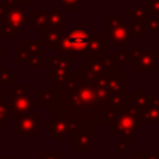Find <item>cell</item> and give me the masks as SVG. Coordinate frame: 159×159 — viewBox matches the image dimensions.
<instances>
[{"instance_id": "cell-44", "label": "cell", "mask_w": 159, "mask_h": 159, "mask_svg": "<svg viewBox=\"0 0 159 159\" xmlns=\"http://www.w3.org/2000/svg\"><path fill=\"white\" fill-rule=\"evenodd\" d=\"M77 159H83V158L82 157H77Z\"/></svg>"}, {"instance_id": "cell-35", "label": "cell", "mask_w": 159, "mask_h": 159, "mask_svg": "<svg viewBox=\"0 0 159 159\" xmlns=\"http://www.w3.org/2000/svg\"><path fill=\"white\" fill-rule=\"evenodd\" d=\"M4 1H5L4 5H6V6H12V5H17V4H25L26 5V2L24 0H4Z\"/></svg>"}, {"instance_id": "cell-28", "label": "cell", "mask_w": 159, "mask_h": 159, "mask_svg": "<svg viewBox=\"0 0 159 159\" xmlns=\"http://www.w3.org/2000/svg\"><path fill=\"white\" fill-rule=\"evenodd\" d=\"M24 96H26V83L17 84L9 91V101H14Z\"/></svg>"}, {"instance_id": "cell-5", "label": "cell", "mask_w": 159, "mask_h": 159, "mask_svg": "<svg viewBox=\"0 0 159 159\" xmlns=\"http://www.w3.org/2000/svg\"><path fill=\"white\" fill-rule=\"evenodd\" d=\"M43 43L40 39H27L14 52L16 62L24 61L27 68H39L43 66Z\"/></svg>"}, {"instance_id": "cell-1", "label": "cell", "mask_w": 159, "mask_h": 159, "mask_svg": "<svg viewBox=\"0 0 159 159\" xmlns=\"http://www.w3.org/2000/svg\"><path fill=\"white\" fill-rule=\"evenodd\" d=\"M111 75L106 73L92 81L78 67L65 84H55L53 102L48 111L55 117H76L96 124H109L113 118L107 84Z\"/></svg>"}, {"instance_id": "cell-43", "label": "cell", "mask_w": 159, "mask_h": 159, "mask_svg": "<svg viewBox=\"0 0 159 159\" xmlns=\"http://www.w3.org/2000/svg\"><path fill=\"white\" fill-rule=\"evenodd\" d=\"M4 159H14V158H11V157H6V158H4Z\"/></svg>"}, {"instance_id": "cell-37", "label": "cell", "mask_w": 159, "mask_h": 159, "mask_svg": "<svg viewBox=\"0 0 159 159\" xmlns=\"http://www.w3.org/2000/svg\"><path fill=\"white\" fill-rule=\"evenodd\" d=\"M4 15H5V6L0 5V24H2L4 21Z\"/></svg>"}, {"instance_id": "cell-42", "label": "cell", "mask_w": 159, "mask_h": 159, "mask_svg": "<svg viewBox=\"0 0 159 159\" xmlns=\"http://www.w3.org/2000/svg\"><path fill=\"white\" fill-rule=\"evenodd\" d=\"M24 1H25V2H26V5L29 6V5H31V4H32V1H34V0H24Z\"/></svg>"}, {"instance_id": "cell-36", "label": "cell", "mask_w": 159, "mask_h": 159, "mask_svg": "<svg viewBox=\"0 0 159 159\" xmlns=\"http://www.w3.org/2000/svg\"><path fill=\"white\" fill-rule=\"evenodd\" d=\"M128 159H144V152H134Z\"/></svg>"}, {"instance_id": "cell-14", "label": "cell", "mask_w": 159, "mask_h": 159, "mask_svg": "<svg viewBox=\"0 0 159 159\" xmlns=\"http://www.w3.org/2000/svg\"><path fill=\"white\" fill-rule=\"evenodd\" d=\"M48 134L57 142H63L67 138V125L65 117H51L48 118Z\"/></svg>"}, {"instance_id": "cell-19", "label": "cell", "mask_w": 159, "mask_h": 159, "mask_svg": "<svg viewBox=\"0 0 159 159\" xmlns=\"http://www.w3.org/2000/svg\"><path fill=\"white\" fill-rule=\"evenodd\" d=\"M139 124H149V123H159V108L147 107L145 109L138 112Z\"/></svg>"}, {"instance_id": "cell-29", "label": "cell", "mask_w": 159, "mask_h": 159, "mask_svg": "<svg viewBox=\"0 0 159 159\" xmlns=\"http://www.w3.org/2000/svg\"><path fill=\"white\" fill-rule=\"evenodd\" d=\"M144 29H145V34H150V32L159 34V17H149L144 24Z\"/></svg>"}, {"instance_id": "cell-38", "label": "cell", "mask_w": 159, "mask_h": 159, "mask_svg": "<svg viewBox=\"0 0 159 159\" xmlns=\"http://www.w3.org/2000/svg\"><path fill=\"white\" fill-rule=\"evenodd\" d=\"M1 102H4V92H2V89H0V103Z\"/></svg>"}, {"instance_id": "cell-21", "label": "cell", "mask_w": 159, "mask_h": 159, "mask_svg": "<svg viewBox=\"0 0 159 159\" xmlns=\"http://www.w3.org/2000/svg\"><path fill=\"white\" fill-rule=\"evenodd\" d=\"M127 15L133 19L132 21L138 22V24H145L147 20L149 19L145 6H142V5H133V9L129 10Z\"/></svg>"}, {"instance_id": "cell-3", "label": "cell", "mask_w": 159, "mask_h": 159, "mask_svg": "<svg viewBox=\"0 0 159 159\" xmlns=\"http://www.w3.org/2000/svg\"><path fill=\"white\" fill-rule=\"evenodd\" d=\"M111 134L117 135L122 134L123 142H133L134 140V132L139 128L138 120V109L133 106V103L128 107L127 111L114 114L111 123Z\"/></svg>"}, {"instance_id": "cell-39", "label": "cell", "mask_w": 159, "mask_h": 159, "mask_svg": "<svg viewBox=\"0 0 159 159\" xmlns=\"http://www.w3.org/2000/svg\"><path fill=\"white\" fill-rule=\"evenodd\" d=\"M155 139L159 142V129H157V130H155Z\"/></svg>"}, {"instance_id": "cell-20", "label": "cell", "mask_w": 159, "mask_h": 159, "mask_svg": "<svg viewBox=\"0 0 159 159\" xmlns=\"http://www.w3.org/2000/svg\"><path fill=\"white\" fill-rule=\"evenodd\" d=\"M130 97H132V103L138 109V112L148 107V94L145 93L144 89H134Z\"/></svg>"}, {"instance_id": "cell-6", "label": "cell", "mask_w": 159, "mask_h": 159, "mask_svg": "<svg viewBox=\"0 0 159 159\" xmlns=\"http://www.w3.org/2000/svg\"><path fill=\"white\" fill-rule=\"evenodd\" d=\"M84 76L88 80H97L99 76L106 73H113L116 71L123 70L118 63L116 56H103V57H89L82 62Z\"/></svg>"}, {"instance_id": "cell-2", "label": "cell", "mask_w": 159, "mask_h": 159, "mask_svg": "<svg viewBox=\"0 0 159 159\" xmlns=\"http://www.w3.org/2000/svg\"><path fill=\"white\" fill-rule=\"evenodd\" d=\"M91 39L92 32L87 27H72L68 32H63L58 46L60 55H67L71 57L77 55L87 56Z\"/></svg>"}, {"instance_id": "cell-22", "label": "cell", "mask_w": 159, "mask_h": 159, "mask_svg": "<svg viewBox=\"0 0 159 159\" xmlns=\"http://www.w3.org/2000/svg\"><path fill=\"white\" fill-rule=\"evenodd\" d=\"M10 102L4 101L0 103V130L4 128L5 124L10 122Z\"/></svg>"}, {"instance_id": "cell-7", "label": "cell", "mask_w": 159, "mask_h": 159, "mask_svg": "<svg viewBox=\"0 0 159 159\" xmlns=\"http://www.w3.org/2000/svg\"><path fill=\"white\" fill-rule=\"evenodd\" d=\"M106 40L114 45H125L130 40V21L123 22L122 16H106Z\"/></svg>"}, {"instance_id": "cell-15", "label": "cell", "mask_w": 159, "mask_h": 159, "mask_svg": "<svg viewBox=\"0 0 159 159\" xmlns=\"http://www.w3.org/2000/svg\"><path fill=\"white\" fill-rule=\"evenodd\" d=\"M66 27V11L61 9L60 4L53 6V10L48 11L47 15V29L62 30Z\"/></svg>"}, {"instance_id": "cell-26", "label": "cell", "mask_w": 159, "mask_h": 159, "mask_svg": "<svg viewBox=\"0 0 159 159\" xmlns=\"http://www.w3.org/2000/svg\"><path fill=\"white\" fill-rule=\"evenodd\" d=\"M149 17H159V0H144Z\"/></svg>"}, {"instance_id": "cell-17", "label": "cell", "mask_w": 159, "mask_h": 159, "mask_svg": "<svg viewBox=\"0 0 159 159\" xmlns=\"http://www.w3.org/2000/svg\"><path fill=\"white\" fill-rule=\"evenodd\" d=\"M104 51H106L104 40L101 37L99 34L92 32V39H91L89 45H88L87 56L88 57H103V56H106Z\"/></svg>"}, {"instance_id": "cell-31", "label": "cell", "mask_w": 159, "mask_h": 159, "mask_svg": "<svg viewBox=\"0 0 159 159\" xmlns=\"http://www.w3.org/2000/svg\"><path fill=\"white\" fill-rule=\"evenodd\" d=\"M66 118V125H67V135H72L77 128H78V124H80V119L76 118V117H65Z\"/></svg>"}, {"instance_id": "cell-9", "label": "cell", "mask_w": 159, "mask_h": 159, "mask_svg": "<svg viewBox=\"0 0 159 159\" xmlns=\"http://www.w3.org/2000/svg\"><path fill=\"white\" fill-rule=\"evenodd\" d=\"M48 77L55 81V84H65L71 78V56L67 55H48Z\"/></svg>"}, {"instance_id": "cell-33", "label": "cell", "mask_w": 159, "mask_h": 159, "mask_svg": "<svg viewBox=\"0 0 159 159\" xmlns=\"http://www.w3.org/2000/svg\"><path fill=\"white\" fill-rule=\"evenodd\" d=\"M128 150V147H127V144H125V142H118L117 143V152L118 153H120V152H127Z\"/></svg>"}, {"instance_id": "cell-34", "label": "cell", "mask_w": 159, "mask_h": 159, "mask_svg": "<svg viewBox=\"0 0 159 159\" xmlns=\"http://www.w3.org/2000/svg\"><path fill=\"white\" fill-rule=\"evenodd\" d=\"M144 159H159V152H155V153L144 152Z\"/></svg>"}, {"instance_id": "cell-40", "label": "cell", "mask_w": 159, "mask_h": 159, "mask_svg": "<svg viewBox=\"0 0 159 159\" xmlns=\"http://www.w3.org/2000/svg\"><path fill=\"white\" fill-rule=\"evenodd\" d=\"M155 43H157V46H158V50H157V53H158V56H159V39H157V40H155Z\"/></svg>"}, {"instance_id": "cell-30", "label": "cell", "mask_w": 159, "mask_h": 159, "mask_svg": "<svg viewBox=\"0 0 159 159\" xmlns=\"http://www.w3.org/2000/svg\"><path fill=\"white\" fill-rule=\"evenodd\" d=\"M81 5H83V0H60V6H65L67 11H76Z\"/></svg>"}, {"instance_id": "cell-25", "label": "cell", "mask_w": 159, "mask_h": 159, "mask_svg": "<svg viewBox=\"0 0 159 159\" xmlns=\"http://www.w3.org/2000/svg\"><path fill=\"white\" fill-rule=\"evenodd\" d=\"M14 83H15V73H12L9 67L0 66V84H14Z\"/></svg>"}, {"instance_id": "cell-10", "label": "cell", "mask_w": 159, "mask_h": 159, "mask_svg": "<svg viewBox=\"0 0 159 159\" xmlns=\"http://www.w3.org/2000/svg\"><path fill=\"white\" fill-rule=\"evenodd\" d=\"M132 62L135 68L139 70L140 73H155L157 72V50L153 51H143L139 48V45H133L130 50Z\"/></svg>"}, {"instance_id": "cell-41", "label": "cell", "mask_w": 159, "mask_h": 159, "mask_svg": "<svg viewBox=\"0 0 159 159\" xmlns=\"http://www.w3.org/2000/svg\"><path fill=\"white\" fill-rule=\"evenodd\" d=\"M0 56H4V50H2V45L0 43Z\"/></svg>"}, {"instance_id": "cell-12", "label": "cell", "mask_w": 159, "mask_h": 159, "mask_svg": "<svg viewBox=\"0 0 159 159\" xmlns=\"http://www.w3.org/2000/svg\"><path fill=\"white\" fill-rule=\"evenodd\" d=\"M108 91L111 96L128 94V75L122 70L113 72L108 78Z\"/></svg>"}, {"instance_id": "cell-27", "label": "cell", "mask_w": 159, "mask_h": 159, "mask_svg": "<svg viewBox=\"0 0 159 159\" xmlns=\"http://www.w3.org/2000/svg\"><path fill=\"white\" fill-rule=\"evenodd\" d=\"M118 63L120 65L122 68H127L129 62L132 61V53H130V50H123V51H119L117 52V55H114Z\"/></svg>"}, {"instance_id": "cell-24", "label": "cell", "mask_w": 159, "mask_h": 159, "mask_svg": "<svg viewBox=\"0 0 159 159\" xmlns=\"http://www.w3.org/2000/svg\"><path fill=\"white\" fill-rule=\"evenodd\" d=\"M37 98L42 102L45 107H50L53 102V89H39L37 91Z\"/></svg>"}, {"instance_id": "cell-8", "label": "cell", "mask_w": 159, "mask_h": 159, "mask_svg": "<svg viewBox=\"0 0 159 159\" xmlns=\"http://www.w3.org/2000/svg\"><path fill=\"white\" fill-rule=\"evenodd\" d=\"M94 122L80 119L77 130L71 135V145L78 153H86L94 145Z\"/></svg>"}, {"instance_id": "cell-23", "label": "cell", "mask_w": 159, "mask_h": 159, "mask_svg": "<svg viewBox=\"0 0 159 159\" xmlns=\"http://www.w3.org/2000/svg\"><path fill=\"white\" fill-rule=\"evenodd\" d=\"M145 29L144 24H138L134 21H130V39H144L145 37Z\"/></svg>"}, {"instance_id": "cell-32", "label": "cell", "mask_w": 159, "mask_h": 159, "mask_svg": "<svg viewBox=\"0 0 159 159\" xmlns=\"http://www.w3.org/2000/svg\"><path fill=\"white\" fill-rule=\"evenodd\" d=\"M61 158V153L60 152H43L41 157H39V159H60Z\"/></svg>"}, {"instance_id": "cell-11", "label": "cell", "mask_w": 159, "mask_h": 159, "mask_svg": "<svg viewBox=\"0 0 159 159\" xmlns=\"http://www.w3.org/2000/svg\"><path fill=\"white\" fill-rule=\"evenodd\" d=\"M39 113H26L17 114L14 119V133L16 135H36L42 128L43 124L37 122Z\"/></svg>"}, {"instance_id": "cell-16", "label": "cell", "mask_w": 159, "mask_h": 159, "mask_svg": "<svg viewBox=\"0 0 159 159\" xmlns=\"http://www.w3.org/2000/svg\"><path fill=\"white\" fill-rule=\"evenodd\" d=\"M42 43L46 45L50 50L52 51H58V46H60V41L63 36V32L61 30H56V29H46L42 34Z\"/></svg>"}, {"instance_id": "cell-13", "label": "cell", "mask_w": 159, "mask_h": 159, "mask_svg": "<svg viewBox=\"0 0 159 159\" xmlns=\"http://www.w3.org/2000/svg\"><path fill=\"white\" fill-rule=\"evenodd\" d=\"M9 102H10V112L14 116L32 113L34 108L39 106V101H34L31 96H24V97H20L17 99L9 101Z\"/></svg>"}, {"instance_id": "cell-18", "label": "cell", "mask_w": 159, "mask_h": 159, "mask_svg": "<svg viewBox=\"0 0 159 159\" xmlns=\"http://www.w3.org/2000/svg\"><path fill=\"white\" fill-rule=\"evenodd\" d=\"M47 15H48V12H46V11H36V10L31 11L30 24L34 29L37 30L39 34H42L47 29Z\"/></svg>"}, {"instance_id": "cell-4", "label": "cell", "mask_w": 159, "mask_h": 159, "mask_svg": "<svg viewBox=\"0 0 159 159\" xmlns=\"http://www.w3.org/2000/svg\"><path fill=\"white\" fill-rule=\"evenodd\" d=\"M5 6L4 21L0 26V34L4 39H14L15 35L21 32V29L31 21V17L26 15L25 4H17L12 6Z\"/></svg>"}]
</instances>
